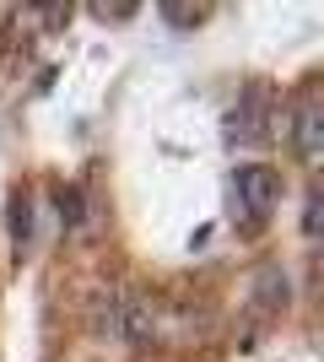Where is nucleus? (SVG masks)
<instances>
[{
	"mask_svg": "<svg viewBox=\"0 0 324 362\" xmlns=\"http://www.w3.org/2000/svg\"><path fill=\"white\" fill-rule=\"evenodd\" d=\"M276 206H281L276 168H265V163H238V168H232V216H238L244 227L270 222Z\"/></svg>",
	"mask_w": 324,
	"mask_h": 362,
	"instance_id": "1",
	"label": "nucleus"
},
{
	"mask_svg": "<svg viewBox=\"0 0 324 362\" xmlns=\"http://www.w3.org/2000/svg\"><path fill=\"white\" fill-rule=\"evenodd\" d=\"M270 136V87L248 81L238 108L227 114V146H260Z\"/></svg>",
	"mask_w": 324,
	"mask_h": 362,
	"instance_id": "2",
	"label": "nucleus"
},
{
	"mask_svg": "<svg viewBox=\"0 0 324 362\" xmlns=\"http://www.w3.org/2000/svg\"><path fill=\"white\" fill-rule=\"evenodd\" d=\"M292 141L308 163H324V103H303L292 114Z\"/></svg>",
	"mask_w": 324,
	"mask_h": 362,
	"instance_id": "3",
	"label": "nucleus"
},
{
	"mask_svg": "<svg viewBox=\"0 0 324 362\" xmlns=\"http://www.w3.org/2000/svg\"><path fill=\"white\" fill-rule=\"evenodd\" d=\"M6 233L16 238V249L32 243V200L28 195H11V206H6Z\"/></svg>",
	"mask_w": 324,
	"mask_h": 362,
	"instance_id": "4",
	"label": "nucleus"
},
{
	"mask_svg": "<svg viewBox=\"0 0 324 362\" xmlns=\"http://www.w3.org/2000/svg\"><path fill=\"white\" fill-rule=\"evenodd\" d=\"M303 238L324 243V189H313V195L303 200Z\"/></svg>",
	"mask_w": 324,
	"mask_h": 362,
	"instance_id": "5",
	"label": "nucleus"
},
{
	"mask_svg": "<svg viewBox=\"0 0 324 362\" xmlns=\"http://www.w3.org/2000/svg\"><path fill=\"white\" fill-rule=\"evenodd\" d=\"M254 281H260V287H254V303H270V308H281V303H287V287H281V271H260L254 276Z\"/></svg>",
	"mask_w": 324,
	"mask_h": 362,
	"instance_id": "6",
	"label": "nucleus"
},
{
	"mask_svg": "<svg viewBox=\"0 0 324 362\" xmlns=\"http://www.w3.org/2000/svg\"><path fill=\"white\" fill-rule=\"evenodd\" d=\"M157 11L168 16L173 28H195V22H200V16H211V6H179V0H162V6H157Z\"/></svg>",
	"mask_w": 324,
	"mask_h": 362,
	"instance_id": "7",
	"label": "nucleus"
},
{
	"mask_svg": "<svg viewBox=\"0 0 324 362\" xmlns=\"http://www.w3.org/2000/svg\"><path fill=\"white\" fill-rule=\"evenodd\" d=\"M60 216H65V227H76L81 216H87V200H81V189H60Z\"/></svg>",
	"mask_w": 324,
	"mask_h": 362,
	"instance_id": "8",
	"label": "nucleus"
},
{
	"mask_svg": "<svg viewBox=\"0 0 324 362\" xmlns=\"http://www.w3.org/2000/svg\"><path fill=\"white\" fill-rule=\"evenodd\" d=\"M92 16H108V22H124V16H136V6H92Z\"/></svg>",
	"mask_w": 324,
	"mask_h": 362,
	"instance_id": "9",
	"label": "nucleus"
}]
</instances>
